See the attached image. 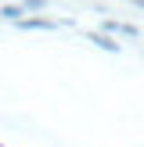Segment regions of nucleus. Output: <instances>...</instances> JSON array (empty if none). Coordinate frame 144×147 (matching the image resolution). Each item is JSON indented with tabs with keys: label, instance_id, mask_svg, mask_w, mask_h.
<instances>
[{
	"label": "nucleus",
	"instance_id": "39448f33",
	"mask_svg": "<svg viewBox=\"0 0 144 147\" xmlns=\"http://www.w3.org/2000/svg\"><path fill=\"white\" fill-rule=\"evenodd\" d=\"M22 4H25V11H43V7H47V0H22Z\"/></svg>",
	"mask_w": 144,
	"mask_h": 147
},
{
	"label": "nucleus",
	"instance_id": "f03ea898",
	"mask_svg": "<svg viewBox=\"0 0 144 147\" xmlns=\"http://www.w3.org/2000/svg\"><path fill=\"white\" fill-rule=\"evenodd\" d=\"M14 25L18 29H65V25H72V22H65V18H40V14H36V18H25V14H22Z\"/></svg>",
	"mask_w": 144,
	"mask_h": 147
},
{
	"label": "nucleus",
	"instance_id": "20e7f679",
	"mask_svg": "<svg viewBox=\"0 0 144 147\" xmlns=\"http://www.w3.org/2000/svg\"><path fill=\"white\" fill-rule=\"evenodd\" d=\"M22 14H29L25 4H4V7H0V22H18Z\"/></svg>",
	"mask_w": 144,
	"mask_h": 147
},
{
	"label": "nucleus",
	"instance_id": "f257e3e1",
	"mask_svg": "<svg viewBox=\"0 0 144 147\" xmlns=\"http://www.w3.org/2000/svg\"><path fill=\"white\" fill-rule=\"evenodd\" d=\"M86 40H90L94 47H101L105 54H122V43L115 40V32H108V29L105 32H86Z\"/></svg>",
	"mask_w": 144,
	"mask_h": 147
},
{
	"label": "nucleus",
	"instance_id": "7ed1b4c3",
	"mask_svg": "<svg viewBox=\"0 0 144 147\" xmlns=\"http://www.w3.org/2000/svg\"><path fill=\"white\" fill-rule=\"evenodd\" d=\"M105 29H108V32H115V36H126V40H141V29H137L133 22H119V18H108V22H105Z\"/></svg>",
	"mask_w": 144,
	"mask_h": 147
}]
</instances>
